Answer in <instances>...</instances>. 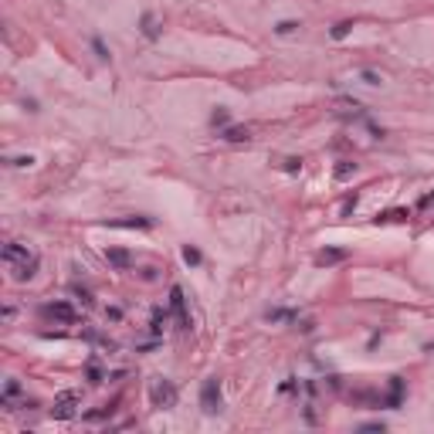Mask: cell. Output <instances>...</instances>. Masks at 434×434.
I'll list each match as a JSON object with an SVG mask.
<instances>
[{
  "instance_id": "cell-1",
  "label": "cell",
  "mask_w": 434,
  "mask_h": 434,
  "mask_svg": "<svg viewBox=\"0 0 434 434\" xmlns=\"http://www.w3.org/2000/svg\"><path fill=\"white\" fill-rule=\"evenodd\" d=\"M221 404H224V397H221V380H217V377L204 380V390H200V407H204L207 414H217V411H221Z\"/></svg>"
},
{
  "instance_id": "cell-2",
  "label": "cell",
  "mask_w": 434,
  "mask_h": 434,
  "mask_svg": "<svg viewBox=\"0 0 434 434\" xmlns=\"http://www.w3.org/2000/svg\"><path fill=\"white\" fill-rule=\"evenodd\" d=\"M75 411H78V394L75 390H65V394L55 397L51 417H55V421H68V417H75Z\"/></svg>"
},
{
  "instance_id": "cell-3",
  "label": "cell",
  "mask_w": 434,
  "mask_h": 434,
  "mask_svg": "<svg viewBox=\"0 0 434 434\" xmlns=\"http://www.w3.org/2000/svg\"><path fill=\"white\" fill-rule=\"evenodd\" d=\"M170 312L176 316V322H180V329H190L187 299H183V288H180V285H173V288H170Z\"/></svg>"
},
{
  "instance_id": "cell-4",
  "label": "cell",
  "mask_w": 434,
  "mask_h": 434,
  "mask_svg": "<svg viewBox=\"0 0 434 434\" xmlns=\"http://www.w3.org/2000/svg\"><path fill=\"white\" fill-rule=\"evenodd\" d=\"M41 316L58 319V322H78V312L72 309V302H48V305H41Z\"/></svg>"
},
{
  "instance_id": "cell-5",
  "label": "cell",
  "mask_w": 434,
  "mask_h": 434,
  "mask_svg": "<svg viewBox=\"0 0 434 434\" xmlns=\"http://www.w3.org/2000/svg\"><path fill=\"white\" fill-rule=\"evenodd\" d=\"M176 404V387L170 380H156L153 387V407H173Z\"/></svg>"
},
{
  "instance_id": "cell-6",
  "label": "cell",
  "mask_w": 434,
  "mask_h": 434,
  "mask_svg": "<svg viewBox=\"0 0 434 434\" xmlns=\"http://www.w3.org/2000/svg\"><path fill=\"white\" fill-rule=\"evenodd\" d=\"M31 258H34V255H31L24 245H14V241H10V245L3 248V261L7 264H24V261H31Z\"/></svg>"
},
{
  "instance_id": "cell-7",
  "label": "cell",
  "mask_w": 434,
  "mask_h": 434,
  "mask_svg": "<svg viewBox=\"0 0 434 434\" xmlns=\"http://www.w3.org/2000/svg\"><path fill=\"white\" fill-rule=\"evenodd\" d=\"M221 139H224V143H248L251 132H248L245 126H224V129H221Z\"/></svg>"
},
{
  "instance_id": "cell-8",
  "label": "cell",
  "mask_w": 434,
  "mask_h": 434,
  "mask_svg": "<svg viewBox=\"0 0 434 434\" xmlns=\"http://www.w3.org/2000/svg\"><path fill=\"white\" fill-rule=\"evenodd\" d=\"M34 271H38V255H34L31 261H24V264H14V278H17V282H27V278H34Z\"/></svg>"
},
{
  "instance_id": "cell-9",
  "label": "cell",
  "mask_w": 434,
  "mask_h": 434,
  "mask_svg": "<svg viewBox=\"0 0 434 434\" xmlns=\"http://www.w3.org/2000/svg\"><path fill=\"white\" fill-rule=\"evenodd\" d=\"M105 258H109V264H115V268H129V264H132L129 251H122V248H109Z\"/></svg>"
},
{
  "instance_id": "cell-10",
  "label": "cell",
  "mask_w": 434,
  "mask_h": 434,
  "mask_svg": "<svg viewBox=\"0 0 434 434\" xmlns=\"http://www.w3.org/2000/svg\"><path fill=\"white\" fill-rule=\"evenodd\" d=\"M17 397H20V383L17 380H7V387H3V394H0V404H3V407H14Z\"/></svg>"
},
{
  "instance_id": "cell-11",
  "label": "cell",
  "mask_w": 434,
  "mask_h": 434,
  "mask_svg": "<svg viewBox=\"0 0 434 434\" xmlns=\"http://www.w3.org/2000/svg\"><path fill=\"white\" fill-rule=\"evenodd\" d=\"M400 397H404V380L394 377L390 380V394H387V407H400Z\"/></svg>"
},
{
  "instance_id": "cell-12",
  "label": "cell",
  "mask_w": 434,
  "mask_h": 434,
  "mask_svg": "<svg viewBox=\"0 0 434 434\" xmlns=\"http://www.w3.org/2000/svg\"><path fill=\"white\" fill-rule=\"evenodd\" d=\"M139 24H143V27H139V31H143V38H150V41L160 38V27H156V17H153V14H143V20H139Z\"/></svg>"
},
{
  "instance_id": "cell-13",
  "label": "cell",
  "mask_w": 434,
  "mask_h": 434,
  "mask_svg": "<svg viewBox=\"0 0 434 434\" xmlns=\"http://www.w3.org/2000/svg\"><path fill=\"white\" fill-rule=\"evenodd\" d=\"M112 227H153V217H129V221H112Z\"/></svg>"
},
{
  "instance_id": "cell-14",
  "label": "cell",
  "mask_w": 434,
  "mask_h": 434,
  "mask_svg": "<svg viewBox=\"0 0 434 434\" xmlns=\"http://www.w3.org/2000/svg\"><path fill=\"white\" fill-rule=\"evenodd\" d=\"M92 51L98 55V61H112V55H109V48H105L102 38H92Z\"/></svg>"
},
{
  "instance_id": "cell-15",
  "label": "cell",
  "mask_w": 434,
  "mask_h": 434,
  "mask_svg": "<svg viewBox=\"0 0 434 434\" xmlns=\"http://www.w3.org/2000/svg\"><path fill=\"white\" fill-rule=\"evenodd\" d=\"M343 258H346V251H319L316 261L319 264H333V261H343Z\"/></svg>"
},
{
  "instance_id": "cell-16",
  "label": "cell",
  "mask_w": 434,
  "mask_h": 434,
  "mask_svg": "<svg viewBox=\"0 0 434 434\" xmlns=\"http://www.w3.org/2000/svg\"><path fill=\"white\" fill-rule=\"evenodd\" d=\"M299 27H302L299 20H278V24H275V31H278V34H295Z\"/></svg>"
},
{
  "instance_id": "cell-17",
  "label": "cell",
  "mask_w": 434,
  "mask_h": 434,
  "mask_svg": "<svg viewBox=\"0 0 434 434\" xmlns=\"http://www.w3.org/2000/svg\"><path fill=\"white\" fill-rule=\"evenodd\" d=\"M356 170V163H349V160H340V167H336V180H346L349 173Z\"/></svg>"
},
{
  "instance_id": "cell-18",
  "label": "cell",
  "mask_w": 434,
  "mask_h": 434,
  "mask_svg": "<svg viewBox=\"0 0 434 434\" xmlns=\"http://www.w3.org/2000/svg\"><path fill=\"white\" fill-rule=\"evenodd\" d=\"M72 292H75L78 299H82V305H95V299H92V292H88V288H82V285H72Z\"/></svg>"
},
{
  "instance_id": "cell-19",
  "label": "cell",
  "mask_w": 434,
  "mask_h": 434,
  "mask_svg": "<svg viewBox=\"0 0 434 434\" xmlns=\"http://www.w3.org/2000/svg\"><path fill=\"white\" fill-rule=\"evenodd\" d=\"M183 261H187V264H200V251H197L193 245H187V248H183Z\"/></svg>"
},
{
  "instance_id": "cell-20",
  "label": "cell",
  "mask_w": 434,
  "mask_h": 434,
  "mask_svg": "<svg viewBox=\"0 0 434 434\" xmlns=\"http://www.w3.org/2000/svg\"><path fill=\"white\" fill-rule=\"evenodd\" d=\"M407 210H387V214H377V221H404Z\"/></svg>"
},
{
  "instance_id": "cell-21",
  "label": "cell",
  "mask_w": 434,
  "mask_h": 434,
  "mask_svg": "<svg viewBox=\"0 0 434 434\" xmlns=\"http://www.w3.org/2000/svg\"><path fill=\"white\" fill-rule=\"evenodd\" d=\"M349 27H353L349 20H340V24L333 27V38H336V41H340V38H346V34H349Z\"/></svg>"
},
{
  "instance_id": "cell-22",
  "label": "cell",
  "mask_w": 434,
  "mask_h": 434,
  "mask_svg": "<svg viewBox=\"0 0 434 434\" xmlns=\"http://www.w3.org/2000/svg\"><path fill=\"white\" fill-rule=\"evenodd\" d=\"M85 373H88V380H92V383H102V380H105V373H102L95 363H88V370H85Z\"/></svg>"
},
{
  "instance_id": "cell-23",
  "label": "cell",
  "mask_w": 434,
  "mask_h": 434,
  "mask_svg": "<svg viewBox=\"0 0 434 434\" xmlns=\"http://www.w3.org/2000/svg\"><path fill=\"white\" fill-rule=\"evenodd\" d=\"M210 122H214V126H221V129H224V126H227V109H217V112L210 115Z\"/></svg>"
},
{
  "instance_id": "cell-24",
  "label": "cell",
  "mask_w": 434,
  "mask_h": 434,
  "mask_svg": "<svg viewBox=\"0 0 434 434\" xmlns=\"http://www.w3.org/2000/svg\"><path fill=\"white\" fill-rule=\"evenodd\" d=\"M285 170H288V173H299V170H302V160H299V156H288V160H285Z\"/></svg>"
},
{
  "instance_id": "cell-25",
  "label": "cell",
  "mask_w": 434,
  "mask_h": 434,
  "mask_svg": "<svg viewBox=\"0 0 434 434\" xmlns=\"http://www.w3.org/2000/svg\"><path fill=\"white\" fill-rule=\"evenodd\" d=\"M268 319H295V312H288V309H271Z\"/></svg>"
},
{
  "instance_id": "cell-26",
  "label": "cell",
  "mask_w": 434,
  "mask_h": 434,
  "mask_svg": "<svg viewBox=\"0 0 434 434\" xmlns=\"http://www.w3.org/2000/svg\"><path fill=\"white\" fill-rule=\"evenodd\" d=\"M10 167H31L34 163V156H14V160H7Z\"/></svg>"
},
{
  "instance_id": "cell-27",
  "label": "cell",
  "mask_w": 434,
  "mask_h": 434,
  "mask_svg": "<svg viewBox=\"0 0 434 434\" xmlns=\"http://www.w3.org/2000/svg\"><path fill=\"white\" fill-rule=\"evenodd\" d=\"M417 207H421V210L434 207V190H431V193H428V197H421V204H417Z\"/></svg>"
},
{
  "instance_id": "cell-28",
  "label": "cell",
  "mask_w": 434,
  "mask_h": 434,
  "mask_svg": "<svg viewBox=\"0 0 434 434\" xmlns=\"http://www.w3.org/2000/svg\"><path fill=\"white\" fill-rule=\"evenodd\" d=\"M363 78H366V85H380V75H377V72H363Z\"/></svg>"
},
{
  "instance_id": "cell-29",
  "label": "cell",
  "mask_w": 434,
  "mask_h": 434,
  "mask_svg": "<svg viewBox=\"0 0 434 434\" xmlns=\"http://www.w3.org/2000/svg\"><path fill=\"white\" fill-rule=\"evenodd\" d=\"M356 207V193H353V197H349V200H346V204H343V214H349V210Z\"/></svg>"
}]
</instances>
